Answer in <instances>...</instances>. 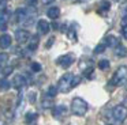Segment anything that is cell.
Instances as JSON below:
<instances>
[{"mask_svg":"<svg viewBox=\"0 0 127 125\" xmlns=\"http://www.w3.org/2000/svg\"><path fill=\"white\" fill-rule=\"evenodd\" d=\"M49 29H51V26L45 19H40V21L37 22V30H38L40 34H42V35L48 34V33H49Z\"/></svg>","mask_w":127,"mask_h":125,"instance_id":"52a82bcc","label":"cell"},{"mask_svg":"<svg viewBox=\"0 0 127 125\" xmlns=\"http://www.w3.org/2000/svg\"><path fill=\"white\" fill-rule=\"evenodd\" d=\"M29 101H30L32 103L36 102V92H30V94H29Z\"/></svg>","mask_w":127,"mask_h":125,"instance_id":"4dcf8cb0","label":"cell"},{"mask_svg":"<svg viewBox=\"0 0 127 125\" xmlns=\"http://www.w3.org/2000/svg\"><path fill=\"white\" fill-rule=\"evenodd\" d=\"M15 38H17L18 43H26L29 41V38H30V34H29L28 30L19 29V30L15 31Z\"/></svg>","mask_w":127,"mask_h":125,"instance_id":"8992f818","label":"cell"},{"mask_svg":"<svg viewBox=\"0 0 127 125\" xmlns=\"http://www.w3.org/2000/svg\"><path fill=\"white\" fill-rule=\"evenodd\" d=\"M105 48H107V45H105L104 42L102 43H98V45L94 48V54H98V53H102V52L105 50Z\"/></svg>","mask_w":127,"mask_h":125,"instance_id":"7402d4cb","label":"cell"},{"mask_svg":"<svg viewBox=\"0 0 127 125\" xmlns=\"http://www.w3.org/2000/svg\"><path fill=\"white\" fill-rule=\"evenodd\" d=\"M122 35H123V38L127 40V24H124V26L122 27Z\"/></svg>","mask_w":127,"mask_h":125,"instance_id":"f546056e","label":"cell"},{"mask_svg":"<svg viewBox=\"0 0 127 125\" xmlns=\"http://www.w3.org/2000/svg\"><path fill=\"white\" fill-rule=\"evenodd\" d=\"M53 41H55V37H52V38H49V41L47 42V48H51L52 46V43H53Z\"/></svg>","mask_w":127,"mask_h":125,"instance_id":"1f68e13d","label":"cell"},{"mask_svg":"<svg viewBox=\"0 0 127 125\" xmlns=\"http://www.w3.org/2000/svg\"><path fill=\"white\" fill-rule=\"evenodd\" d=\"M98 68L102 69V71L108 69V68H109V61H108V60H100L98 61Z\"/></svg>","mask_w":127,"mask_h":125,"instance_id":"ffe728a7","label":"cell"},{"mask_svg":"<svg viewBox=\"0 0 127 125\" xmlns=\"http://www.w3.org/2000/svg\"><path fill=\"white\" fill-rule=\"evenodd\" d=\"M115 54L118 57H126L127 56V48L123 45H118L115 48Z\"/></svg>","mask_w":127,"mask_h":125,"instance_id":"9a60e30c","label":"cell"},{"mask_svg":"<svg viewBox=\"0 0 127 125\" xmlns=\"http://www.w3.org/2000/svg\"><path fill=\"white\" fill-rule=\"evenodd\" d=\"M38 43H40L38 35H33V37L30 38V42H29V49H30V50H36V49L38 48Z\"/></svg>","mask_w":127,"mask_h":125,"instance_id":"5bb4252c","label":"cell"},{"mask_svg":"<svg viewBox=\"0 0 127 125\" xmlns=\"http://www.w3.org/2000/svg\"><path fill=\"white\" fill-rule=\"evenodd\" d=\"M126 79H127V67L126 65H122L113 73L112 79H111V84L112 86H120V84H123L126 82Z\"/></svg>","mask_w":127,"mask_h":125,"instance_id":"7a4b0ae2","label":"cell"},{"mask_svg":"<svg viewBox=\"0 0 127 125\" xmlns=\"http://www.w3.org/2000/svg\"><path fill=\"white\" fill-rule=\"evenodd\" d=\"M79 82H81V78H79V76H74V79H72V87L78 86V84H79Z\"/></svg>","mask_w":127,"mask_h":125,"instance_id":"83f0119b","label":"cell"},{"mask_svg":"<svg viewBox=\"0 0 127 125\" xmlns=\"http://www.w3.org/2000/svg\"><path fill=\"white\" fill-rule=\"evenodd\" d=\"M32 71L33 72H40L41 71V64H38V62H32Z\"/></svg>","mask_w":127,"mask_h":125,"instance_id":"603a6c76","label":"cell"},{"mask_svg":"<svg viewBox=\"0 0 127 125\" xmlns=\"http://www.w3.org/2000/svg\"><path fill=\"white\" fill-rule=\"evenodd\" d=\"M72 79H74V75H72V73H64L58 83L59 91L60 92H68L72 88Z\"/></svg>","mask_w":127,"mask_h":125,"instance_id":"3957f363","label":"cell"},{"mask_svg":"<svg viewBox=\"0 0 127 125\" xmlns=\"http://www.w3.org/2000/svg\"><path fill=\"white\" fill-rule=\"evenodd\" d=\"M41 1H42V4H51L53 0H41Z\"/></svg>","mask_w":127,"mask_h":125,"instance_id":"836d02e7","label":"cell"},{"mask_svg":"<svg viewBox=\"0 0 127 125\" xmlns=\"http://www.w3.org/2000/svg\"><path fill=\"white\" fill-rule=\"evenodd\" d=\"M124 16H127V7H126V10H124Z\"/></svg>","mask_w":127,"mask_h":125,"instance_id":"e575fe53","label":"cell"},{"mask_svg":"<svg viewBox=\"0 0 127 125\" xmlns=\"http://www.w3.org/2000/svg\"><path fill=\"white\" fill-rule=\"evenodd\" d=\"M7 61H8V54L7 53H0V67H3V65L7 64Z\"/></svg>","mask_w":127,"mask_h":125,"instance_id":"44dd1931","label":"cell"},{"mask_svg":"<svg viewBox=\"0 0 127 125\" xmlns=\"http://www.w3.org/2000/svg\"><path fill=\"white\" fill-rule=\"evenodd\" d=\"M10 19V12L8 11H0V24H7Z\"/></svg>","mask_w":127,"mask_h":125,"instance_id":"e0dca14e","label":"cell"},{"mask_svg":"<svg viewBox=\"0 0 127 125\" xmlns=\"http://www.w3.org/2000/svg\"><path fill=\"white\" fill-rule=\"evenodd\" d=\"M112 116L115 118L116 122H123L127 118V107L124 105H118L113 107L112 110Z\"/></svg>","mask_w":127,"mask_h":125,"instance_id":"277c9868","label":"cell"},{"mask_svg":"<svg viewBox=\"0 0 127 125\" xmlns=\"http://www.w3.org/2000/svg\"><path fill=\"white\" fill-rule=\"evenodd\" d=\"M10 87V82L6 80V79H3V80H0V88L1 90H7Z\"/></svg>","mask_w":127,"mask_h":125,"instance_id":"d4e9b609","label":"cell"},{"mask_svg":"<svg viewBox=\"0 0 127 125\" xmlns=\"http://www.w3.org/2000/svg\"><path fill=\"white\" fill-rule=\"evenodd\" d=\"M11 72H12V67H6L4 69H1V73H3L4 76H8Z\"/></svg>","mask_w":127,"mask_h":125,"instance_id":"4316f807","label":"cell"},{"mask_svg":"<svg viewBox=\"0 0 127 125\" xmlns=\"http://www.w3.org/2000/svg\"><path fill=\"white\" fill-rule=\"evenodd\" d=\"M58 91H59L58 87H55V86H49V88H48V91H47V95H48L49 98H55V97H56V94H58Z\"/></svg>","mask_w":127,"mask_h":125,"instance_id":"ac0fdd59","label":"cell"},{"mask_svg":"<svg viewBox=\"0 0 127 125\" xmlns=\"http://www.w3.org/2000/svg\"><path fill=\"white\" fill-rule=\"evenodd\" d=\"M37 117H38V114H37V113L29 111V113L26 114V122H28V124H32V122H33L34 120H37Z\"/></svg>","mask_w":127,"mask_h":125,"instance_id":"d6986e66","label":"cell"},{"mask_svg":"<svg viewBox=\"0 0 127 125\" xmlns=\"http://www.w3.org/2000/svg\"><path fill=\"white\" fill-rule=\"evenodd\" d=\"M26 3H28L29 5H36L37 4V0H26Z\"/></svg>","mask_w":127,"mask_h":125,"instance_id":"d6a6232c","label":"cell"},{"mask_svg":"<svg viewBox=\"0 0 127 125\" xmlns=\"http://www.w3.org/2000/svg\"><path fill=\"white\" fill-rule=\"evenodd\" d=\"M28 15H29V11L28 10H25V8H18V10L15 11V21H17L18 23H21V22L25 23Z\"/></svg>","mask_w":127,"mask_h":125,"instance_id":"9c48e42d","label":"cell"},{"mask_svg":"<svg viewBox=\"0 0 127 125\" xmlns=\"http://www.w3.org/2000/svg\"><path fill=\"white\" fill-rule=\"evenodd\" d=\"M74 61H75V57H74V54H72V53L63 54V56H60L58 60H56V62H58L60 67H63V68H68Z\"/></svg>","mask_w":127,"mask_h":125,"instance_id":"5b68a950","label":"cell"},{"mask_svg":"<svg viewBox=\"0 0 127 125\" xmlns=\"http://www.w3.org/2000/svg\"><path fill=\"white\" fill-rule=\"evenodd\" d=\"M67 35H68V38H70L71 41H74V42L77 41V33H75L74 30H68V33H67Z\"/></svg>","mask_w":127,"mask_h":125,"instance_id":"484cf974","label":"cell"},{"mask_svg":"<svg viewBox=\"0 0 127 125\" xmlns=\"http://www.w3.org/2000/svg\"><path fill=\"white\" fill-rule=\"evenodd\" d=\"M116 1H119V3H122V1H127V0H116Z\"/></svg>","mask_w":127,"mask_h":125,"instance_id":"d590c367","label":"cell"},{"mask_svg":"<svg viewBox=\"0 0 127 125\" xmlns=\"http://www.w3.org/2000/svg\"><path fill=\"white\" fill-rule=\"evenodd\" d=\"M0 125H6V124H4V122H1V121H0Z\"/></svg>","mask_w":127,"mask_h":125,"instance_id":"8d00e7d4","label":"cell"},{"mask_svg":"<svg viewBox=\"0 0 127 125\" xmlns=\"http://www.w3.org/2000/svg\"><path fill=\"white\" fill-rule=\"evenodd\" d=\"M47 15L49 16L51 19H58L60 16V8L59 7H51L49 10L47 11Z\"/></svg>","mask_w":127,"mask_h":125,"instance_id":"4fadbf2b","label":"cell"},{"mask_svg":"<svg viewBox=\"0 0 127 125\" xmlns=\"http://www.w3.org/2000/svg\"><path fill=\"white\" fill-rule=\"evenodd\" d=\"M107 125H112V124H107Z\"/></svg>","mask_w":127,"mask_h":125,"instance_id":"ab89813d","label":"cell"},{"mask_svg":"<svg viewBox=\"0 0 127 125\" xmlns=\"http://www.w3.org/2000/svg\"><path fill=\"white\" fill-rule=\"evenodd\" d=\"M11 84H12V87H14V88H21V87L25 84V76H22V75L14 76V79H12Z\"/></svg>","mask_w":127,"mask_h":125,"instance_id":"7c38bea8","label":"cell"},{"mask_svg":"<svg viewBox=\"0 0 127 125\" xmlns=\"http://www.w3.org/2000/svg\"><path fill=\"white\" fill-rule=\"evenodd\" d=\"M7 5V0H0V11H4Z\"/></svg>","mask_w":127,"mask_h":125,"instance_id":"f1b7e54d","label":"cell"},{"mask_svg":"<svg viewBox=\"0 0 127 125\" xmlns=\"http://www.w3.org/2000/svg\"><path fill=\"white\" fill-rule=\"evenodd\" d=\"M109 8H111V3L108 0H102L98 4V12H107V11H109Z\"/></svg>","mask_w":127,"mask_h":125,"instance_id":"2e32d148","label":"cell"},{"mask_svg":"<svg viewBox=\"0 0 127 125\" xmlns=\"http://www.w3.org/2000/svg\"><path fill=\"white\" fill-rule=\"evenodd\" d=\"M42 107H45V109L52 107V101H51L49 97H48V99H42Z\"/></svg>","mask_w":127,"mask_h":125,"instance_id":"cb8c5ba5","label":"cell"},{"mask_svg":"<svg viewBox=\"0 0 127 125\" xmlns=\"http://www.w3.org/2000/svg\"><path fill=\"white\" fill-rule=\"evenodd\" d=\"M11 43H12V38H11V35H8V34H3L1 37H0V48L7 49V48H10V46H11Z\"/></svg>","mask_w":127,"mask_h":125,"instance_id":"8fae6325","label":"cell"},{"mask_svg":"<svg viewBox=\"0 0 127 125\" xmlns=\"http://www.w3.org/2000/svg\"><path fill=\"white\" fill-rule=\"evenodd\" d=\"M0 72H1V69H0Z\"/></svg>","mask_w":127,"mask_h":125,"instance_id":"60d3db41","label":"cell"},{"mask_svg":"<svg viewBox=\"0 0 127 125\" xmlns=\"http://www.w3.org/2000/svg\"><path fill=\"white\" fill-rule=\"evenodd\" d=\"M126 88H127V83H126Z\"/></svg>","mask_w":127,"mask_h":125,"instance_id":"f35d334b","label":"cell"},{"mask_svg":"<svg viewBox=\"0 0 127 125\" xmlns=\"http://www.w3.org/2000/svg\"><path fill=\"white\" fill-rule=\"evenodd\" d=\"M53 117H55V118H63L64 116H66L67 114V107L64 105H58V106H55V107H53Z\"/></svg>","mask_w":127,"mask_h":125,"instance_id":"ba28073f","label":"cell"},{"mask_svg":"<svg viewBox=\"0 0 127 125\" xmlns=\"http://www.w3.org/2000/svg\"><path fill=\"white\" fill-rule=\"evenodd\" d=\"M104 43L107 46H111V48H116L118 45H120V41H119V38L115 37V35H107Z\"/></svg>","mask_w":127,"mask_h":125,"instance_id":"30bf717a","label":"cell"},{"mask_svg":"<svg viewBox=\"0 0 127 125\" xmlns=\"http://www.w3.org/2000/svg\"><path fill=\"white\" fill-rule=\"evenodd\" d=\"M88 109H89V106H88V102H86L85 99H82V98H79V97H77V98L72 99L71 111L75 114V116H79V117L85 116V114L88 113Z\"/></svg>","mask_w":127,"mask_h":125,"instance_id":"6da1fadb","label":"cell"},{"mask_svg":"<svg viewBox=\"0 0 127 125\" xmlns=\"http://www.w3.org/2000/svg\"><path fill=\"white\" fill-rule=\"evenodd\" d=\"M124 102H126V105H127V98H126V99H124Z\"/></svg>","mask_w":127,"mask_h":125,"instance_id":"74e56055","label":"cell"}]
</instances>
